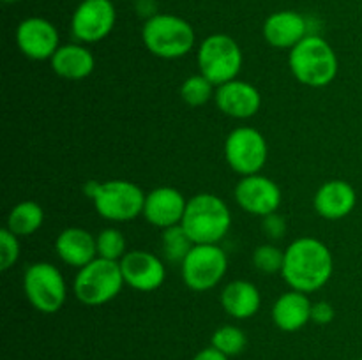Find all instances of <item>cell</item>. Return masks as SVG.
<instances>
[{"label":"cell","mask_w":362,"mask_h":360,"mask_svg":"<svg viewBox=\"0 0 362 360\" xmlns=\"http://www.w3.org/2000/svg\"><path fill=\"white\" fill-rule=\"evenodd\" d=\"M180 265L187 288L202 293L223 281L228 270V258L218 244H194Z\"/></svg>","instance_id":"obj_9"},{"label":"cell","mask_w":362,"mask_h":360,"mask_svg":"<svg viewBox=\"0 0 362 360\" xmlns=\"http://www.w3.org/2000/svg\"><path fill=\"white\" fill-rule=\"evenodd\" d=\"M212 95H216L214 85L204 74H193L180 87V97L186 104L193 106V108L204 106L205 102L211 101Z\"/></svg>","instance_id":"obj_26"},{"label":"cell","mask_w":362,"mask_h":360,"mask_svg":"<svg viewBox=\"0 0 362 360\" xmlns=\"http://www.w3.org/2000/svg\"><path fill=\"white\" fill-rule=\"evenodd\" d=\"M124 284L126 281L120 270V261L98 256L85 267L78 268L73 289L81 304L98 307L115 299Z\"/></svg>","instance_id":"obj_6"},{"label":"cell","mask_w":362,"mask_h":360,"mask_svg":"<svg viewBox=\"0 0 362 360\" xmlns=\"http://www.w3.org/2000/svg\"><path fill=\"white\" fill-rule=\"evenodd\" d=\"M225 157L230 168L239 175H257L267 162V141L255 127H237L225 141Z\"/></svg>","instance_id":"obj_10"},{"label":"cell","mask_w":362,"mask_h":360,"mask_svg":"<svg viewBox=\"0 0 362 360\" xmlns=\"http://www.w3.org/2000/svg\"><path fill=\"white\" fill-rule=\"evenodd\" d=\"M264 39L274 48H288L299 44L308 35V21L297 11H278L264 21Z\"/></svg>","instance_id":"obj_17"},{"label":"cell","mask_w":362,"mask_h":360,"mask_svg":"<svg viewBox=\"0 0 362 360\" xmlns=\"http://www.w3.org/2000/svg\"><path fill=\"white\" fill-rule=\"evenodd\" d=\"M23 292L35 311L53 314L62 309L67 296V286L62 272L55 265L37 261L25 270Z\"/></svg>","instance_id":"obj_8"},{"label":"cell","mask_w":362,"mask_h":360,"mask_svg":"<svg viewBox=\"0 0 362 360\" xmlns=\"http://www.w3.org/2000/svg\"><path fill=\"white\" fill-rule=\"evenodd\" d=\"M193 360H228V356L223 355L221 352H218V349L211 346V348H205L202 352H198L193 356Z\"/></svg>","instance_id":"obj_32"},{"label":"cell","mask_w":362,"mask_h":360,"mask_svg":"<svg viewBox=\"0 0 362 360\" xmlns=\"http://www.w3.org/2000/svg\"><path fill=\"white\" fill-rule=\"evenodd\" d=\"M198 67L214 87L237 80L243 67V49L233 37L212 34L198 48Z\"/></svg>","instance_id":"obj_7"},{"label":"cell","mask_w":362,"mask_h":360,"mask_svg":"<svg viewBox=\"0 0 362 360\" xmlns=\"http://www.w3.org/2000/svg\"><path fill=\"white\" fill-rule=\"evenodd\" d=\"M288 66L299 83L306 87H327L339 69L338 56L324 37L308 34L303 41L290 49Z\"/></svg>","instance_id":"obj_2"},{"label":"cell","mask_w":362,"mask_h":360,"mask_svg":"<svg viewBox=\"0 0 362 360\" xmlns=\"http://www.w3.org/2000/svg\"><path fill=\"white\" fill-rule=\"evenodd\" d=\"M311 304L308 293L286 292L272 306V320L283 332H297L311 321Z\"/></svg>","instance_id":"obj_20"},{"label":"cell","mask_w":362,"mask_h":360,"mask_svg":"<svg viewBox=\"0 0 362 360\" xmlns=\"http://www.w3.org/2000/svg\"><path fill=\"white\" fill-rule=\"evenodd\" d=\"M187 200L175 187H158L145 196L144 215L156 228H172L182 222Z\"/></svg>","instance_id":"obj_15"},{"label":"cell","mask_w":362,"mask_h":360,"mask_svg":"<svg viewBox=\"0 0 362 360\" xmlns=\"http://www.w3.org/2000/svg\"><path fill=\"white\" fill-rule=\"evenodd\" d=\"M87 194L94 201L95 212L108 221H133L144 214L145 196L140 186L127 180L92 182L87 186Z\"/></svg>","instance_id":"obj_5"},{"label":"cell","mask_w":362,"mask_h":360,"mask_svg":"<svg viewBox=\"0 0 362 360\" xmlns=\"http://www.w3.org/2000/svg\"><path fill=\"white\" fill-rule=\"evenodd\" d=\"M163 254L168 261L172 263H182L184 258L187 256L191 249H193L194 242L189 239V235L186 233V229L180 224L172 226V228H166L163 232Z\"/></svg>","instance_id":"obj_24"},{"label":"cell","mask_w":362,"mask_h":360,"mask_svg":"<svg viewBox=\"0 0 362 360\" xmlns=\"http://www.w3.org/2000/svg\"><path fill=\"white\" fill-rule=\"evenodd\" d=\"M283 279L292 289L311 293L327 284L332 275V254L322 240L300 236L285 249Z\"/></svg>","instance_id":"obj_1"},{"label":"cell","mask_w":362,"mask_h":360,"mask_svg":"<svg viewBox=\"0 0 362 360\" xmlns=\"http://www.w3.org/2000/svg\"><path fill=\"white\" fill-rule=\"evenodd\" d=\"M2 2H6V4H16V2H20V0H2Z\"/></svg>","instance_id":"obj_33"},{"label":"cell","mask_w":362,"mask_h":360,"mask_svg":"<svg viewBox=\"0 0 362 360\" xmlns=\"http://www.w3.org/2000/svg\"><path fill=\"white\" fill-rule=\"evenodd\" d=\"M247 344V337L235 325H223L212 334V348L221 352L223 355L235 356L244 352Z\"/></svg>","instance_id":"obj_25"},{"label":"cell","mask_w":362,"mask_h":360,"mask_svg":"<svg viewBox=\"0 0 362 360\" xmlns=\"http://www.w3.org/2000/svg\"><path fill=\"white\" fill-rule=\"evenodd\" d=\"M20 258V242L18 236L7 228L0 229V268L9 270Z\"/></svg>","instance_id":"obj_29"},{"label":"cell","mask_w":362,"mask_h":360,"mask_svg":"<svg viewBox=\"0 0 362 360\" xmlns=\"http://www.w3.org/2000/svg\"><path fill=\"white\" fill-rule=\"evenodd\" d=\"M359 360H362V359H359Z\"/></svg>","instance_id":"obj_35"},{"label":"cell","mask_w":362,"mask_h":360,"mask_svg":"<svg viewBox=\"0 0 362 360\" xmlns=\"http://www.w3.org/2000/svg\"><path fill=\"white\" fill-rule=\"evenodd\" d=\"M16 42L27 59L52 60L60 48V35L52 21L41 16H30L18 25Z\"/></svg>","instance_id":"obj_13"},{"label":"cell","mask_w":362,"mask_h":360,"mask_svg":"<svg viewBox=\"0 0 362 360\" xmlns=\"http://www.w3.org/2000/svg\"><path fill=\"white\" fill-rule=\"evenodd\" d=\"M113 2H117V0H113Z\"/></svg>","instance_id":"obj_34"},{"label":"cell","mask_w":362,"mask_h":360,"mask_svg":"<svg viewBox=\"0 0 362 360\" xmlns=\"http://www.w3.org/2000/svg\"><path fill=\"white\" fill-rule=\"evenodd\" d=\"M262 228H264L265 235L271 236V239H281L286 232V222L281 215H278L274 212L271 215H265Z\"/></svg>","instance_id":"obj_30"},{"label":"cell","mask_w":362,"mask_h":360,"mask_svg":"<svg viewBox=\"0 0 362 360\" xmlns=\"http://www.w3.org/2000/svg\"><path fill=\"white\" fill-rule=\"evenodd\" d=\"M253 263L264 274L281 272L283 263H285V251L279 249L278 246H272V244L258 246L253 253Z\"/></svg>","instance_id":"obj_28"},{"label":"cell","mask_w":362,"mask_h":360,"mask_svg":"<svg viewBox=\"0 0 362 360\" xmlns=\"http://www.w3.org/2000/svg\"><path fill=\"white\" fill-rule=\"evenodd\" d=\"M262 296L257 286L250 281L228 282L221 292V307L235 320H247L260 311Z\"/></svg>","instance_id":"obj_22"},{"label":"cell","mask_w":362,"mask_h":360,"mask_svg":"<svg viewBox=\"0 0 362 360\" xmlns=\"http://www.w3.org/2000/svg\"><path fill=\"white\" fill-rule=\"evenodd\" d=\"M216 104L221 113L232 119H251L262 106V95L255 85L243 80H232L219 85L216 90Z\"/></svg>","instance_id":"obj_16"},{"label":"cell","mask_w":362,"mask_h":360,"mask_svg":"<svg viewBox=\"0 0 362 360\" xmlns=\"http://www.w3.org/2000/svg\"><path fill=\"white\" fill-rule=\"evenodd\" d=\"M336 313L334 307L329 302H315L313 307H311V321L317 325H329L332 320H334Z\"/></svg>","instance_id":"obj_31"},{"label":"cell","mask_w":362,"mask_h":360,"mask_svg":"<svg viewBox=\"0 0 362 360\" xmlns=\"http://www.w3.org/2000/svg\"><path fill=\"white\" fill-rule=\"evenodd\" d=\"M235 201L244 212L253 215H271L278 212L281 205L283 194L278 184L269 176L260 175H247L239 180L235 186Z\"/></svg>","instance_id":"obj_12"},{"label":"cell","mask_w":362,"mask_h":360,"mask_svg":"<svg viewBox=\"0 0 362 360\" xmlns=\"http://www.w3.org/2000/svg\"><path fill=\"white\" fill-rule=\"evenodd\" d=\"M141 39L148 52L165 60H175L194 48V30L189 21L175 14H154L145 20Z\"/></svg>","instance_id":"obj_4"},{"label":"cell","mask_w":362,"mask_h":360,"mask_svg":"<svg viewBox=\"0 0 362 360\" xmlns=\"http://www.w3.org/2000/svg\"><path fill=\"white\" fill-rule=\"evenodd\" d=\"M180 226L194 244H219L230 232L232 214L221 198L202 193L187 200Z\"/></svg>","instance_id":"obj_3"},{"label":"cell","mask_w":362,"mask_h":360,"mask_svg":"<svg viewBox=\"0 0 362 360\" xmlns=\"http://www.w3.org/2000/svg\"><path fill=\"white\" fill-rule=\"evenodd\" d=\"M98 244V256L105 260L120 261L127 254V242L126 236L120 229L106 228L95 236Z\"/></svg>","instance_id":"obj_27"},{"label":"cell","mask_w":362,"mask_h":360,"mask_svg":"<svg viewBox=\"0 0 362 360\" xmlns=\"http://www.w3.org/2000/svg\"><path fill=\"white\" fill-rule=\"evenodd\" d=\"M42 222H45V212L41 205L35 201H21L7 215L6 228L16 236H28L37 232Z\"/></svg>","instance_id":"obj_23"},{"label":"cell","mask_w":362,"mask_h":360,"mask_svg":"<svg viewBox=\"0 0 362 360\" xmlns=\"http://www.w3.org/2000/svg\"><path fill=\"white\" fill-rule=\"evenodd\" d=\"M55 251L64 263L81 268L98 258L95 236L83 228H66L55 240Z\"/></svg>","instance_id":"obj_19"},{"label":"cell","mask_w":362,"mask_h":360,"mask_svg":"<svg viewBox=\"0 0 362 360\" xmlns=\"http://www.w3.org/2000/svg\"><path fill=\"white\" fill-rule=\"evenodd\" d=\"M120 270L127 286L145 293L158 289L166 277L165 263L154 253L140 249L127 251L120 260Z\"/></svg>","instance_id":"obj_14"},{"label":"cell","mask_w":362,"mask_h":360,"mask_svg":"<svg viewBox=\"0 0 362 360\" xmlns=\"http://www.w3.org/2000/svg\"><path fill=\"white\" fill-rule=\"evenodd\" d=\"M53 73L71 81H80L90 76L95 67V59L83 44H64L52 56Z\"/></svg>","instance_id":"obj_21"},{"label":"cell","mask_w":362,"mask_h":360,"mask_svg":"<svg viewBox=\"0 0 362 360\" xmlns=\"http://www.w3.org/2000/svg\"><path fill=\"white\" fill-rule=\"evenodd\" d=\"M315 210L324 219H343L356 208L357 193L345 180H329L315 194Z\"/></svg>","instance_id":"obj_18"},{"label":"cell","mask_w":362,"mask_h":360,"mask_svg":"<svg viewBox=\"0 0 362 360\" xmlns=\"http://www.w3.org/2000/svg\"><path fill=\"white\" fill-rule=\"evenodd\" d=\"M115 21L113 0H81L71 18V32L83 44H92L108 37Z\"/></svg>","instance_id":"obj_11"}]
</instances>
